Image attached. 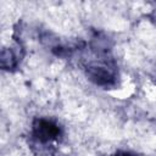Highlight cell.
<instances>
[{
  "mask_svg": "<svg viewBox=\"0 0 156 156\" xmlns=\"http://www.w3.org/2000/svg\"><path fill=\"white\" fill-rule=\"evenodd\" d=\"M93 56L84 58L82 69L89 82L102 89H113L119 83V72L116 61L102 43L91 45Z\"/></svg>",
  "mask_w": 156,
  "mask_h": 156,
  "instance_id": "cell-1",
  "label": "cell"
},
{
  "mask_svg": "<svg viewBox=\"0 0 156 156\" xmlns=\"http://www.w3.org/2000/svg\"><path fill=\"white\" fill-rule=\"evenodd\" d=\"M107 156H141V155L135 151H130V150H117L112 154H108Z\"/></svg>",
  "mask_w": 156,
  "mask_h": 156,
  "instance_id": "cell-4",
  "label": "cell"
},
{
  "mask_svg": "<svg viewBox=\"0 0 156 156\" xmlns=\"http://www.w3.org/2000/svg\"><path fill=\"white\" fill-rule=\"evenodd\" d=\"M23 57V46L20 43H15L9 48L1 50L0 66L4 71H13L18 67Z\"/></svg>",
  "mask_w": 156,
  "mask_h": 156,
  "instance_id": "cell-3",
  "label": "cell"
},
{
  "mask_svg": "<svg viewBox=\"0 0 156 156\" xmlns=\"http://www.w3.org/2000/svg\"><path fill=\"white\" fill-rule=\"evenodd\" d=\"M30 141L43 150L58 145L63 139V128L51 117H35L30 123Z\"/></svg>",
  "mask_w": 156,
  "mask_h": 156,
  "instance_id": "cell-2",
  "label": "cell"
}]
</instances>
